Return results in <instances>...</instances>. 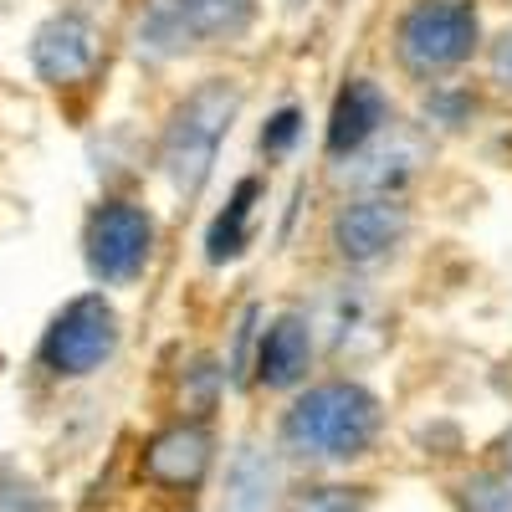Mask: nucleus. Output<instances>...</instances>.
<instances>
[{"label":"nucleus","instance_id":"1","mask_svg":"<svg viewBox=\"0 0 512 512\" xmlns=\"http://www.w3.org/2000/svg\"><path fill=\"white\" fill-rule=\"evenodd\" d=\"M379 431V405L359 384H318L282 420V446L308 461H349Z\"/></svg>","mask_w":512,"mask_h":512},{"label":"nucleus","instance_id":"2","mask_svg":"<svg viewBox=\"0 0 512 512\" xmlns=\"http://www.w3.org/2000/svg\"><path fill=\"white\" fill-rule=\"evenodd\" d=\"M236 108H241L236 82H205V88H195L175 108V118L164 128V144H159V164L169 169L180 195H195L205 185L210 164H216V144L226 139Z\"/></svg>","mask_w":512,"mask_h":512},{"label":"nucleus","instance_id":"3","mask_svg":"<svg viewBox=\"0 0 512 512\" xmlns=\"http://www.w3.org/2000/svg\"><path fill=\"white\" fill-rule=\"evenodd\" d=\"M256 0H154L139 21L144 57H180L210 41H231L251 26Z\"/></svg>","mask_w":512,"mask_h":512},{"label":"nucleus","instance_id":"4","mask_svg":"<svg viewBox=\"0 0 512 512\" xmlns=\"http://www.w3.org/2000/svg\"><path fill=\"white\" fill-rule=\"evenodd\" d=\"M477 47V11L461 0H420L400 21V62L410 72H441Z\"/></svg>","mask_w":512,"mask_h":512},{"label":"nucleus","instance_id":"5","mask_svg":"<svg viewBox=\"0 0 512 512\" xmlns=\"http://www.w3.org/2000/svg\"><path fill=\"white\" fill-rule=\"evenodd\" d=\"M113 344H118V313L98 292H88L52 318L47 338H41V364L52 374H88L113 354Z\"/></svg>","mask_w":512,"mask_h":512},{"label":"nucleus","instance_id":"6","mask_svg":"<svg viewBox=\"0 0 512 512\" xmlns=\"http://www.w3.org/2000/svg\"><path fill=\"white\" fill-rule=\"evenodd\" d=\"M154 251V221L149 210L113 200L88 221V267L98 282H134Z\"/></svg>","mask_w":512,"mask_h":512},{"label":"nucleus","instance_id":"7","mask_svg":"<svg viewBox=\"0 0 512 512\" xmlns=\"http://www.w3.org/2000/svg\"><path fill=\"white\" fill-rule=\"evenodd\" d=\"M31 67L41 82L67 88V82L88 77L98 67V31L82 16H57L31 36Z\"/></svg>","mask_w":512,"mask_h":512},{"label":"nucleus","instance_id":"8","mask_svg":"<svg viewBox=\"0 0 512 512\" xmlns=\"http://www.w3.org/2000/svg\"><path fill=\"white\" fill-rule=\"evenodd\" d=\"M405 226H410L405 205H395L390 195L354 200L344 216L333 221V241H338V251H344L349 262H374V256H384L405 236Z\"/></svg>","mask_w":512,"mask_h":512},{"label":"nucleus","instance_id":"9","mask_svg":"<svg viewBox=\"0 0 512 512\" xmlns=\"http://www.w3.org/2000/svg\"><path fill=\"white\" fill-rule=\"evenodd\" d=\"M390 128V103H384V93L374 88L369 77L349 82L344 93H338L333 103V123H328V154H364L374 134H384Z\"/></svg>","mask_w":512,"mask_h":512},{"label":"nucleus","instance_id":"10","mask_svg":"<svg viewBox=\"0 0 512 512\" xmlns=\"http://www.w3.org/2000/svg\"><path fill=\"white\" fill-rule=\"evenodd\" d=\"M210 466V436L200 425H175V431H164L149 456H144V472L164 487H195Z\"/></svg>","mask_w":512,"mask_h":512},{"label":"nucleus","instance_id":"11","mask_svg":"<svg viewBox=\"0 0 512 512\" xmlns=\"http://www.w3.org/2000/svg\"><path fill=\"white\" fill-rule=\"evenodd\" d=\"M308 359H313V323L308 318H277L262 338V359H256V369H262V379L272 384V390H287V384H297L308 374Z\"/></svg>","mask_w":512,"mask_h":512},{"label":"nucleus","instance_id":"12","mask_svg":"<svg viewBox=\"0 0 512 512\" xmlns=\"http://www.w3.org/2000/svg\"><path fill=\"white\" fill-rule=\"evenodd\" d=\"M277 461L267 451L246 446L231 466V487H226V512H272L277 507Z\"/></svg>","mask_w":512,"mask_h":512},{"label":"nucleus","instance_id":"13","mask_svg":"<svg viewBox=\"0 0 512 512\" xmlns=\"http://www.w3.org/2000/svg\"><path fill=\"white\" fill-rule=\"evenodd\" d=\"M251 200H256V180H241V185H236V200L226 205V216L216 221V231H210V262H226V256H236V251L246 246Z\"/></svg>","mask_w":512,"mask_h":512},{"label":"nucleus","instance_id":"14","mask_svg":"<svg viewBox=\"0 0 512 512\" xmlns=\"http://www.w3.org/2000/svg\"><path fill=\"white\" fill-rule=\"evenodd\" d=\"M466 512H512V482L507 477H477L466 487Z\"/></svg>","mask_w":512,"mask_h":512},{"label":"nucleus","instance_id":"15","mask_svg":"<svg viewBox=\"0 0 512 512\" xmlns=\"http://www.w3.org/2000/svg\"><path fill=\"white\" fill-rule=\"evenodd\" d=\"M0 512H47V502H41V492L16 477L11 466H0Z\"/></svg>","mask_w":512,"mask_h":512},{"label":"nucleus","instance_id":"16","mask_svg":"<svg viewBox=\"0 0 512 512\" xmlns=\"http://www.w3.org/2000/svg\"><path fill=\"white\" fill-rule=\"evenodd\" d=\"M364 507H369L364 492H349V487H318V492L303 497V507H297V512H364Z\"/></svg>","mask_w":512,"mask_h":512},{"label":"nucleus","instance_id":"17","mask_svg":"<svg viewBox=\"0 0 512 512\" xmlns=\"http://www.w3.org/2000/svg\"><path fill=\"white\" fill-rule=\"evenodd\" d=\"M292 139H297V108H282V113L272 118V128L262 134V149H267V154H277V149H287Z\"/></svg>","mask_w":512,"mask_h":512},{"label":"nucleus","instance_id":"18","mask_svg":"<svg viewBox=\"0 0 512 512\" xmlns=\"http://www.w3.org/2000/svg\"><path fill=\"white\" fill-rule=\"evenodd\" d=\"M472 108H477V103L466 98V93H436V98H431V113L446 118V123H456V113H472Z\"/></svg>","mask_w":512,"mask_h":512},{"label":"nucleus","instance_id":"19","mask_svg":"<svg viewBox=\"0 0 512 512\" xmlns=\"http://www.w3.org/2000/svg\"><path fill=\"white\" fill-rule=\"evenodd\" d=\"M492 72H497L502 88H512V31H502V41L492 47Z\"/></svg>","mask_w":512,"mask_h":512},{"label":"nucleus","instance_id":"20","mask_svg":"<svg viewBox=\"0 0 512 512\" xmlns=\"http://www.w3.org/2000/svg\"><path fill=\"white\" fill-rule=\"evenodd\" d=\"M502 461H507V472H512V436L502 441Z\"/></svg>","mask_w":512,"mask_h":512},{"label":"nucleus","instance_id":"21","mask_svg":"<svg viewBox=\"0 0 512 512\" xmlns=\"http://www.w3.org/2000/svg\"><path fill=\"white\" fill-rule=\"evenodd\" d=\"M287 6H303V0H287Z\"/></svg>","mask_w":512,"mask_h":512}]
</instances>
